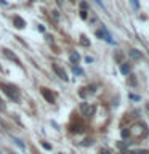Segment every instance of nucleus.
<instances>
[{"label":"nucleus","instance_id":"9b49d317","mask_svg":"<svg viewBox=\"0 0 149 154\" xmlns=\"http://www.w3.org/2000/svg\"><path fill=\"white\" fill-rule=\"evenodd\" d=\"M122 72H123L125 75H128L130 74V66L128 64H122Z\"/></svg>","mask_w":149,"mask_h":154},{"label":"nucleus","instance_id":"6e6552de","mask_svg":"<svg viewBox=\"0 0 149 154\" xmlns=\"http://www.w3.org/2000/svg\"><path fill=\"white\" fill-rule=\"evenodd\" d=\"M42 93H43V96L47 98V101H50V103H53V101H55V98H53V95H50V93H48V91H47L45 88H43Z\"/></svg>","mask_w":149,"mask_h":154},{"label":"nucleus","instance_id":"ddd939ff","mask_svg":"<svg viewBox=\"0 0 149 154\" xmlns=\"http://www.w3.org/2000/svg\"><path fill=\"white\" fill-rule=\"evenodd\" d=\"M130 3H132V7H133L135 10H138V7H139V2H138V0H130Z\"/></svg>","mask_w":149,"mask_h":154},{"label":"nucleus","instance_id":"f257e3e1","mask_svg":"<svg viewBox=\"0 0 149 154\" xmlns=\"http://www.w3.org/2000/svg\"><path fill=\"white\" fill-rule=\"evenodd\" d=\"M0 88H2L5 93H7L11 100L14 101H19V93H18V90L14 88L13 85H7V84H0Z\"/></svg>","mask_w":149,"mask_h":154},{"label":"nucleus","instance_id":"0eeeda50","mask_svg":"<svg viewBox=\"0 0 149 154\" xmlns=\"http://www.w3.org/2000/svg\"><path fill=\"white\" fill-rule=\"evenodd\" d=\"M128 55H130V58H132V60H141V51L135 50V48L128 51Z\"/></svg>","mask_w":149,"mask_h":154},{"label":"nucleus","instance_id":"a211bd4d","mask_svg":"<svg viewBox=\"0 0 149 154\" xmlns=\"http://www.w3.org/2000/svg\"><path fill=\"white\" fill-rule=\"evenodd\" d=\"M80 8H82V10H87V3L82 2V3H80Z\"/></svg>","mask_w":149,"mask_h":154},{"label":"nucleus","instance_id":"9d476101","mask_svg":"<svg viewBox=\"0 0 149 154\" xmlns=\"http://www.w3.org/2000/svg\"><path fill=\"white\" fill-rule=\"evenodd\" d=\"M79 60H80L79 53H72V55H71V61L74 63V64H77V63H79Z\"/></svg>","mask_w":149,"mask_h":154},{"label":"nucleus","instance_id":"1a4fd4ad","mask_svg":"<svg viewBox=\"0 0 149 154\" xmlns=\"http://www.w3.org/2000/svg\"><path fill=\"white\" fill-rule=\"evenodd\" d=\"M13 141L16 143V144H18V146L21 148V149H26V144H24V143H23V141H21V140H19V138H16V137H13Z\"/></svg>","mask_w":149,"mask_h":154},{"label":"nucleus","instance_id":"39448f33","mask_svg":"<svg viewBox=\"0 0 149 154\" xmlns=\"http://www.w3.org/2000/svg\"><path fill=\"white\" fill-rule=\"evenodd\" d=\"M2 51H3V55H5V56H7V58H8V60H11V61H14V63H16V64H21V61H19V58H18L16 55H14V53H13V51H10V50H8V48H3V50H2Z\"/></svg>","mask_w":149,"mask_h":154},{"label":"nucleus","instance_id":"b1692460","mask_svg":"<svg viewBox=\"0 0 149 154\" xmlns=\"http://www.w3.org/2000/svg\"><path fill=\"white\" fill-rule=\"evenodd\" d=\"M0 154H2V151H0Z\"/></svg>","mask_w":149,"mask_h":154},{"label":"nucleus","instance_id":"423d86ee","mask_svg":"<svg viewBox=\"0 0 149 154\" xmlns=\"http://www.w3.org/2000/svg\"><path fill=\"white\" fill-rule=\"evenodd\" d=\"M13 24H14V27L23 29L24 26H26V21H24L23 18H19V16H14V18H13Z\"/></svg>","mask_w":149,"mask_h":154},{"label":"nucleus","instance_id":"4be33fe9","mask_svg":"<svg viewBox=\"0 0 149 154\" xmlns=\"http://www.w3.org/2000/svg\"><path fill=\"white\" fill-rule=\"evenodd\" d=\"M96 3H98V5H101V7H103V2H101V0H96Z\"/></svg>","mask_w":149,"mask_h":154},{"label":"nucleus","instance_id":"7ed1b4c3","mask_svg":"<svg viewBox=\"0 0 149 154\" xmlns=\"http://www.w3.org/2000/svg\"><path fill=\"white\" fill-rule=\"evenodd\" d=\"M96 35L98 37H101V38H104L106 42H109V43H114V40H112V37H111V34L106 31V29L103 27V29H99L98 32H96Z\"/></svg>","mask_w":149,"mask_h":154},{"label":"nucleus","instance_id":"f3484780","mask_svg":"<svg viewBox=\"0 0 149 154\" xmlns=\"http://www.w3.org/2000/svg\"><path fill=\"white\" fill-rule=\"evenodd\" d=\"M37 29H38V31H40V32H43V31H45V27H43L42 24H38V26H37Z\"/></svg>","mask_w":149,"mask_h":154},{"label":"nucleus","instance_id":"f8f14e48","mask_svg":"<svg viewBox=\"0 0 149 154\" xmlns=\"http://www.w3.org/2000/svg\"><path fill=\"white\" fill-rule=\"evenodd\" d=\"M74 72H75V74H84V69H82V67H79V66H74Z\"/></svg>","mask_w":149,"mask_h":154},{"label":"nucleus","instance_id":"f03ea898","mask_svg":"<svg viewBox=\"0 0 149 154\" xmlns=\"http://www.w3.org/2000/svg\"><path fill=\"white\" fill-rule=\"evenodd\" d=\"M53 71H55L56 74H58V77H59V79H62V80H64V82H67V80H69V77H67V74H66V71L62 69L61 66H58V64H53Z\"/></svg>","mask_w":149,"mask_h":154},{"label":"nucleus","instance_id":"5701e85b","mask_svg":"<svg viewBox=\"0 0 149 154\" xmlns=\"http://www.w3.org/2000/svg\"><path fill=\"white\" fill-rule=\"evenodd\" d=\"M71 2H75V0H71Z\"/></svg>","mask_w":149,"mask_h":154},{"label":"nucleus","instance_id":"6ab92c4d","mask_svg":"<svg viewBox=\"0 0 149 154\" xmlns=\"http://www.w3.org/2000/svg\"><path fill=\"white\" fill-rule=\"evenodd\" d=\"M43 148H45V149H51V146L48 143H43Z\"/></svg>","mask_w":149,"mask_h":154},{"label":"nucleus","instance_id":"393cba45","mask_svg":"<svg viewBox=\"0 0 149 154\" xmlns=\"http://www.w3.org/2000/svg\"><path fill=\"white\" fill-rule=\"evenodd\" d=\"M13 154H14V152H13Z\"/></svg>","mask_w":149,"mask_h":154},{"label":"nucleus","instance_id":"2eb2a0df","mask_svg":"<svg viewBox=\"0 0 149 154\" xmlns=\"http://www.w3.org/2000/svg\"><path fill=\"white\" fill-rule=\"evenodd\" d=\"M130 84H132V85L136 84V79H135V75H130Z\"/></svg>","mask_w":149,"mask_h":154},{"label":"nucleus","instance_id":"4468645a","mask_svg":"<svg viewBox=\"0 0 149 154\" xmlns=\"http://www.w3.org/2000/svg\"><path fill=\"white\" fill-rule=\"evenodd\" d=\"M87 13H88L87 10H80V18L82 19H87Z\"/></svg>","mask_w":149,"mask_h":154},{"label":"nucleus","instance_id":"aec40b11","mask_svg":"<svg viewBox=\"0 0 149 154\" xmlns=\"http://www.w3.org/2000/svg\"><path fill=\"white\" fill-rule=\"evenodd\" d=\"M99 154H109V152H108V151H106V149H103V151H101Z\"/></svg>","mask_w":149,"mask_h":154},{"label":"nucleus","instance_id":"20e7f679","mask_svg":"<svg viewBox=\"0 0 149 154\" xmlns=\"http://www.w3.org/2000/svg\"><path fill=\"white\" fill-rule=\"evenodd\" d=\"M80 109H82V112H84L87 117L93 116V112H95V108H93V106H88L87 103H82V104H80Z\"/></svg>","mask_w":149,"mask_h":154},{"label":"nucleus","instance_id":"dca6fc26","mask_svg":"<svg viewBox=\"0 0 149 154\" xmlns=\"http://www.w3.org/2000/svg\"><path fill=\"white\" fill-rule=\"evenodd\" d=\"M0 111H5V103L0 100Z\"/></svg>","mask_w":149,"mask_h":154},{"label":"nucleus","instance_id":"412c9836","mask_svg":"<svg viewBox=\"0 0 149 154\" xmlns=\"http://www.w3.org/2000/svg\"><path fill=\"white\" fill-rule=\"evenodd\" d=\"M0 3H2V5H7V0H0Z\"/></svg>","mask_w":149,"mask_h":154}]
</instances>
